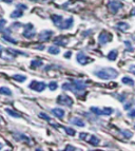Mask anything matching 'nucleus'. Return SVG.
Listing matches in <instances>:
<instances>
[{
  "mask_svg": "<svg viewBox=\"0 0 135 151\" xmlns=\"http://www.w3.org/2000/svg\"><path fill=\"white\" fill-rule=\"evenodd\" d=\"M42 65H43V61L42 60H38V59H35V60L31 61V68H32V69L39 68V67H41Z\"/></svg>",
  "mask_w": 135,
  "mask_h": 151,
  "instance_id": "obj_16",
  "label": "nucleus"
},
{
  "mask_svg": "<svg viewBox=\"0 0 135 151\" xmlns=\"http://www.w3.org/2000/svg\"><path fill=\"white\" fill-rule=\"evenodd\" d=\"M2 39L3 40H5V41H8V42H11V43H17V40L16 39H14V38H12L11 36H9V35H3L2 36Z\"/></svg>",
  "mask_w": 135,
  "mask_h": 151,
  "instance_id": "obj_27",
  "label": "nucleus"
},
{
  "mask_svg": "<svg viewBox=\"0 0 135 151\" xmlns=\"http://www.w3.org/2000/svg\"><path fill=\"white\" fill-rule=\"evenodd\" d=\"M123 135H125L126 139H129V137H132V133H131L130 131H127V130H124L123 132Z\"/></svg>",
  "mask_w": 135,
  "mask_h": 151,
  "instance_id": "obj_33",
  "label": "nucleus"
},
{
  "mask_svg": "<svg viewBox=\"0 0 135 151\" xmlns=\"http://www.w3.org/2000/svg\"><path fill=\"white\" fill-rule=\"evenodd\" d=\"M31 1H38V0H31Z\"/></svg>",
  "mask_w": 135,
  "mask_h": 151,
  "instance_id": "obj_46",
  "label": "nucleus"
},
{
  "mask_svg": "<svg viewBox=\"0 0 135 151\" xmlns=\"http://www.w3.org/2000/svg\"><path fill=\"white\" fill-rule=\"evenodd\" d=\"M125 45H127V49H128V51H134V49L131 47V43H130V41H125Z\"/></svg>",
  "mask_w": 135,
  "mask_h": 151,
  "instance_id": "obj_34",
  "label": "nucleus"
},
{
  "mask_svg": "<svg viewBox=\"0 0 135 151\" xmlns=\"http://www.w3.org/2000/svg\"><path fill=\"white\" fill-rule=\"evenodd\" d=\"M5 111L8 112V114L9 115H11V116H13V117H18L19 119L20 117V114H18L16 111H14V110H12V109H10V108H6L5 109Z\"/></svg>",
  "mask_w": 135,
  "mask_h": 151,
  "instance_id": "obj_25",
  "label": "nucleus"
},
{
  "mask_svg": "<svg viewBox=\"0 0 135 151\" xmlns=\"http://www.w3.org/2000/svg\"><path fill=\"white\" fill-rule=\"evenodd\" d=\"M1 52H2V47L0 45V54H1Z\"/></svg>",
  "mask_w": 135,
  "mask_h": 151,
  "instance_id": "obj_44",
  "label": "nucleus"
},
{
  "mask_svg": "<svg viewBox=\"0 0 135 151\" xmlns=\"http://www.w3.org/2000/svg\"><path fill=\"white\" fill-rule=\"evenodd\" d=\"M95 75L97 76V77H99L100 79L107 81V79L116 78L118 76V72L112 68H107V69H103V70L95 72Z\"/></svg>",
  "mask_w": 135,
  "mask_h": 151,
  "instance_id": "obj_2",
  "label": "nucleus"
},
{
  "mask_svg": "<svg viewBox=\"0 0 135 151\" xmlns=\"http://www.w3.org/2000/svg\"><path fill=\"white\" fill-rule=\"evenodd\" d=\"M71 55H72V52H71V51H68V52H65V58H70V57H71Z\"/></svg>",
  "mask_w": 135,
  "mask_h": 151,
  "instance_id": "obj_38",
  "label": "nucleus"
},
{
  "mask_svg": "<svg viewBox=\"0 0 135 151\" xmlns=\"http://www.w3.org/2000/svg\"><path fill=\"white\" fill-rule=\"evenodd\" d=\"M57 88H58V85H57V83H56V81H51V83H49V89H50V90L55 91Z\"/></svg>",
  "mask_w": 135,
  "mask_h": 151,
  "instance_id": "obj_29",
  "label": "nucleus"
},
{
  "mask_svg": "<svg viewBox=\"0 0 135 151\" xmlns=\"http://www.w3.org/2000/svg\"><path fill=\"white\" fill-rule=\"evenodd\" d=\"M0 94H3V95H12V91L9 88H6V87H1L0 88Z\"/></svg>",
  "mask_w": 135,
  "mask_h": 151,
  "instance_id": "obj_21",
  "label": "nucleus"
},
{
  "mask_svg": "<svg viewBox=\"0 0 135 151\" xmlns=\"http://www.w3.org/2000/svg\"><path fill=\"white\" fill-rule=\"evenodd\" d=\"M54 43H55L56 45H65L68 43V39L65 37H57L54 39Z\"/></svg>",
  "mask_w": 135,
  "mask_h": 151,
  "instance_id": "obj_15",
  "label": "nucleus"
},
{
  "mask_svg": "<svg viewBox=\"0 0 135 151\" xmlns=\"http://www.w3.org/2000/svg\"><path fill=\"white\" fill-rule=\"evenodd\" d=\"M2 147H3V145L2 144H0V149H2Z\"/></svg>",
  "mask_w": 135,
  "mask_h": 151,
  "instance_id": "obj_45",
  "label": "nucleus"
},
{
  "mask_svg": "<svg viewBox=\"0 0 135 151\" xmlns=\"http://www.w3.org/2000/svg\"><path fill=\"white\" fill-rule=\"evenodd\" d=\"M108 58H109L110 60H115L116 58H117V51L116 50L111 51L110 53L108 54Z\"/></svg>",
  "mask_w": 135,
  "mask_h": 151,
  "instance_id": "obj_23",
  "label": "nucleus"
},
{
  "mask_svg": "<svg viewBox=\"0 0 135 151\" xmlns=\"http://www.w3.org/2000/svg\"><path fill=\"white\" fill-rule=\"evenodd\" d=\"M39 117L40 119H45V121H51V117L49 115H47L45 113H39Z\"/></svg>",
  "mask_w": 135,
  "mask_h": 151,
  "instance_id": "obj_32",
  "label": "nucleus"
},
{
  "mask_svg": "<svg viewBox=\"0 0 135 151\" xmlns=\"http://www.w3.org/2000/svg\"><path fill=\"white\" fill-rule=\"evenodd\" d=\"M87 88V83L83 81H77V79H74L71 83H65L62 85V89L63 90H69L72 91L73 93L80 95L83 93V91Z\"/></svg>",
  "mask_w": 135,
  "mask_h": 151,
  "instance_id": "obj_1",
  "label": "nucleus"
},
{
  "mask_svg": "<svg viewBox=\"0 0 135 151\" xmlns=\"http://www.w3.org/2000/svg\"><path fill=\"white\" fill-rule=\"evenodd\" d=\"M1 1H4V2H6V3H11L13 0H1Z\"/></svg>",
  "mask_w": 135,
  "mask_h": 151,
  "instance_id": "obj_42",
  "label": "nucleus"
},
{
  "mask_svg": "<svg viewBox=\"0 0 135 151\" xmlns=\"http://www.w3.org/2000/svg\"><path fill=\"white\" fill-rule=\"evenodd\" d=\"M36 35V31L35 28H34V25L32 23H28V24H25L24 27V31H23V36L25 38H28V39H31V38L35 37Z\"/></svg>",
  "mask_w": 135,
  "mask_h": 151,
  "instance_id": "obj_3",
  "label": "nucleus"
},
{
  "mask_svg": "<svg viewBox=\"0 0 135 151\" xmlns=\"http://www.w3.org/2000/svg\"><path fill=\"white\" fill-rule=\"evenodd\" d=\"M70 123L73 124V125H76V126L78 127H85V122L83 121L81 119H79V117H73V119H70Z\"/></svg>",
  "mask_w": 135,
  "mask_h": 151,
  "instance_id": "obj_14",
  "label": "nucleus"
},
{
  "mask_svg": "<svg viewBox=\"0 0 135 151\" xmlns=\"http://www.w3.org/2000/svg\"><path fill=\"white\" fill-rule=\"evenodd\" d=\"M87 136H88V134H87V133H80V134H79V137H80L81 139H85V137H87Z\"/></svg>",
  "mask_w": 135,
  "mask_h": 151,
  "instance_id": "obj_39",
  "label": "nucleus"
},
{
  "mask_svg": "<svg viewBox=\"0 0 135 151\" xmlns=\"http://www.w3.org/2000/svg\"><path fill=\"white\" fill-rule=\"evenodd\" d=\"M51 20L53 21V23L56 25V27H59V24L63 21L62 16L60 15H52L51 16Z\"/></svg>",
  "mask_w": 135,
  "mask_h": 151,
  "instance_id": "obj_13",
  "label": "nucleus"
},
{
  "mask_svg": "<svg viewBox=\"0 0 135 151\" xmlns=\"http://www.w3.org/2000/svg\"><path fill=\"white\" fill-rule=\"evenodd\" d=\"M128 115H129V117H135V109L131 110L130 112L128 113Z\"/></svg>",
  "mask_w": 135,
  "mask_h": 151,
  "instance_id": "obj_37",
  "label": "nucleus"
},
{
  "mask_svg": "<svg viewBox=\"0 0 135 151\" xmlns=\"http://www.w3.org/2000/svg\"><path fill=\"white\" fill-rule=\"evenodd\" d=\"M17 9H22V10H27L28 9V6L25 4H23V3H18L17 4Z\"/></svg>",
  "mask_w": 135,
  "mask_h": 151,
  "instance_id": "obj_35",
  "label": "nucleus"
},
{
  "mask_svg": "<svg viewBox=\"0 0 135 151\" xmlns=\"http://www.w3.org/2000/svg\"><path fill=\"white\" fill-rule=\"evenodd\" d=\"M73 22H74V20H73V18H72V17H70V18H68V19H65V20H63L62 22L60 23L58 28L61 29V30H67V29H70L71 27H72V25H73Z\"/></svg>",
  "mask_w": 135,
  "mask_h": 151,
  "instance_id": "obj_11",
  "label": "nucleus"
},
{
  "mask_svg": "<svg viewBox=\"0 0 135 151\" xmlns=\"http://www.w3.org/2000/svg\"><path fill=\"white\" fill-rule=\"evenodd\" d=\"M30 87L32 90H35L37 91V92H41V91H43L45 89V87H47V85H45L43 81H33L32 83H30Z\"/></svg>",
  "mask_w": 135,
  "mask_h": 151,
  "instance_id": "obj_6",
  "label": "nucleus"
},
{
  "mask_svg": "<svg viewBox=\"0 0 135 151\" xmlns=\"http://www.w3.org/2000/svg\"><path fill=\"white\" fill-rule=\"evenodd\" d=\"M52 114L55 117H57V119H63V116H65V110H62V109H60V108H54V109H52Z\"/></svg>",
  "mask_w": 135,
  "mask_h": 151,
  "instance_id": "obj_12",
  "label": "nucleus"
},
{
  "mask_svg": "<svg viewBox=\"0 0 135 151\" xmlns=\"http://www.w3.org/2000/svg\"><path fill=\"white\" fill-rule=\"evenodd\" d=\"M130 106H132L131 104H127V105L125 106V109H129V108H130Z\"/></svg>",
  "mask_w": 135,
  "mask_h": 151,
  "instance_id": "obj_41",
  "label": "nucleus"
},
{
  "mask_svg": "<svg viewBox=\"0 0 135 151\" xmlns=\"http://www.w3.org/2000/svg\"><path fill=\"white\" fill-rule=\"evenodd\" d=\"M77 61L80 63V65H87V63H89L90 61H92V59L91 58H89L87 55H85V53H83V52H79V53L77 54Z\"/></svg>",
  "mask_w": 135,
  "mask_h": 151,
  "instance_id": "obj_10",
  "label": "nucleus"
},
{
  "mask_svg": "<svg viewBox=\"0 0 135 151\" xmlns=\"http://www.w3.org/2000/svg\"><path fill=\"white\" fill-rule=\"evenodd\" d=\"M117 28L119 29V30H123V31H127L128 29L130 28V25L128 24V23L126 22H119L117 24Z\"/></svg>",
  "mask_w": 135,
  "mask_h": 151,
  "instance_id": "obj_28",
  "label": "nucleus"
},
{
  "mask_svg": "<svg viewBox=\"0 0 135 151\" xmlns=\"http://www.w3.org/2000/svg\"><path fill=\"white\" fill-rule=\"evenodd\" d=\"M23 15V13L21 10H19V9H17L16 11H14L13 13H11V18H19L21 17V16Z\"/></svg>",
  "mask_w": 135,
  "mask_h": 151,
  "instance_id": "obj_19",
  "label": "nucleus"
},
{
  "mask_svg": "<svg viewBox=\"0 0 135 151\" xmlns=\"http://www.w3.org/2000/svg\"><path fill=\"white\" fill-rule=\"evenodd\" d=\"M99 139L98 137H96L95 135H92L90 137V139H89V143L91 144V145H93V146H97L98 144H99Z\"/></svg>",
  "mask_w": 135,
  "mask_h": 151,
  "instance_id": "obj_20",
  "label": "nucleus"
},
{
  "mask_svg": "<svg viewBox=\"0 0 135 151\" xmlns=\"http://www.w3.org/2000/svg\"><path fill=\"white\" fill-rule=\"evenodd\" d=\"M65 132L69 134V135H72L73 136V135H75V133H76L75 130H73L72 128H68V127H65Z\"/></svg>",
  "mask_w": 135,
  "mask_h": 151,
  "instance_id": "obj_31",
  "label": "nucleus"
},
{
  "mask_svg": "<svg viewBox=\"0 0 135 151\" xmlns=\"http://www.w3.org/2000/svg\"><path fill=\"white\" fill-rule=\"evenodd\" d=\"M123 6V4L120 2H118V1H115V0H111L110 2H109V4H108V8H109V10H110L111 13H117V11L119 10L120 8Z\"/></svg>",
  "mask_w": 135,
  "mask_h": 151,
  "instance_id": "obj_9",
  "label": "nucleus"
},
{
  "mask_svg": "<svg viewBox=\"0 0 135 151\" xmlns=\"http://www.w3.org/2000/svg\"><path fill=\"white\" fill-rule=\"evenodd\" d=\"M130 71L132 72L133 74H135V65H131V67H130Z\"/></svg>",
  "mask_w": 135,
  "mask_h": 151,
  "instance_id": "obj_40",
  "label": "nucleus"
},
{
  "mask_svg": "<svg viewBox=\"0 0 135 151\" xmlns=\"http://www.w3.org/2000/svg\"><path fill=\"white\" fill-rule=\"evenodd\" d=\"M53 36V32L50 30H43L42 32H40L38 39L40 41H49L51 39V37Z\"/></svg>",
  "mask_w": 135,
  "mask_h": 151,
  "instance_id": "obj_8",
  "label": "nucleus"
},
{
  "mask_svg": "<svg viewBox=\"0 0 135 151\" xmlns=\"http://www.w3.org/2000/svg\"><path fill=\"white\" fill-rule=\"evenodd\" d=\"M6 51H8L9 53H12L13 55H18V54H20V55H23V56L28 55V54L24 53V52H21V51H16V50H14V49H8Z\"/></svg>",
  "mask_w": 135,
  "mask_h": 151,
  "instance_id": "obj_26",
  "label": "nucleus"
},
{
  "mask_svg": "<svg viewBox=\"0 0 135 151\" xmlns=\"http://www.w3.org/2000/svg\"><path fill=\"white\" fill-rule=\"evenodd\" d=\"M131 14H132L133 16H135V8H134V9H133V10H132V13H131Z\"/></svg>",
  "mask_w": 135,
  "mask_h": 151,
  "instance_id": "obj_43",
  "label": "nucleus"
},
{
  "mask_svg": "<svg viewBox=\"0 0 135 151\" xmlns=\"http://www.w3.org/2000/svg\"><path fill=\"white\" fill-rule=\"evenodd\" d=\"M48 51L50 54L56 55V54H58L60 52V49H59V47H57V45H52V47H50V48L48 49Z\"/></svg>",
  "mask_w": 135,
  "mask_h": 151,
  "instance_id": "obj_17",
  "label": "nucleus"
},
{
  "mask_svg": "<svg viewBox=\"0 0 135 151\" xmlns=\"http://www.w3.org/2000/svg\"><path fill=\"white\" fill-rule=\"evenodd\" d=\"M15 139L16 141H23V142H27V143H30V139H29L28 136H25L24 134H17L15 135Z\"/></svg>",
  "mask_w": 135,
  "mask_h": 151,
  "instance_id": "obj_18",
  "label": "nucleus"
},
{
  "mask_svg": "<svg viewBox=\"0 0 135 151\" xmlns=\"http://www.w3.org/2000/svg\"><path fill=\"white\" fill-rule=\"evenodd\" d=\"M91 111L93 113L96 114V115H110L113 113V109L112 108H103V109H99L96 108V107H92Z\"/></svg>",
  "mask_w": 135,
  "mask_h": 151,
  "instance_id": "obj_5",
  "label": "nucleus"
},
{
  "mask_svg": "<svg viewBox=\"0 0 135 151\" xmlns=\"http://www.w3.org/2000/svg\"><path fill=\"white\" fill-rule=\"evenodd\" d=\"M112 40V35H111L110 33L106 32V31H103V32H101L99 34V37H98V41H99L100 45H106V43H108L109 41Z\"/></svg>",
  "mask_w": 135,
  "mask_h": 151,
  "instance_id": "obj_7",
  "label": "nucleus"
},
{
  "mask_svg": "<svg viewBox=\"0 0 135 151\" xmlns=\"http://www.w3.org/2000/svg\"><path fill=\"white\" fill-rule=\"evenodd\" d=\"M65 150H71V151H74V150H76V148L75 147H73V146H71V145H67V147H65Z\"/></svg>",
  "mask_w": 135,
  "mask_h": 151,
  "instance_id": "obj_36",
  "label": "nucleus"
},
{
  "mask_svg": "<svg viewBox=\"0 0 135 151\" xmlns=\"http://www.w3.org/2000/svg\"><path fill=\"white\" fill-rule=\"evenodd\" d=\"M5 24H6V20L0 19V33H3V31L5 30V28H4Z\"/></svg>",
  "mask_w": 135,
  "mask_h": 151,
  "instance_id": "obj_30",
  "label": "nucleus"
},
{
  "mask_svg": "<svg viewBox=\"0 0 135 151\" xmlns=\"http://www.w3.org/2000/svg\"><path fill=\"white\" fill-rule=\"evenodd\" d=\"M121 81H123V83H126V85L134 86V81H133V79H132V78H130V77H128V76L124 77L123 79H121Z\"/></svg>",
  "mask_w": 135,
  "mask_h": 151,
  "instance_id": "obj_24",
  "label": "nucleus"
},
{
  "mask_svg": "<svg viewBox=\"0 0 135 151\" xmlns=\"http://www.w3.org/2000/svg\"><path fill=\"white\" fill-rule=\"evenodd\" d=\"M57 103L59 105H62V106H68V107H72L73 105V99L70 96L65 95V94H61L57 97Z\"/></svg>",
  "mask_w": 135,
  "mask_h": 151,
  "instance_id": "obj_4",
  "label": "nucleus"
},
{
  "mask_svg": "<svg viewBox=\"0 0 135 151\" xmlns=\"http://www.w3.org/2000/svg\"><path fill=\"white\" fill-rule=\"evenodd\" d=\"M13 78L15 79L16 81H19V83H23V81L27 79L24 75H20V74H15V75L13 76Z\"/></svg>",
  "mask_w": 135,
  "mask_h": 151,
  "instance_id": "obj_22",
  "label": "nucleus"
}]
</instances>
